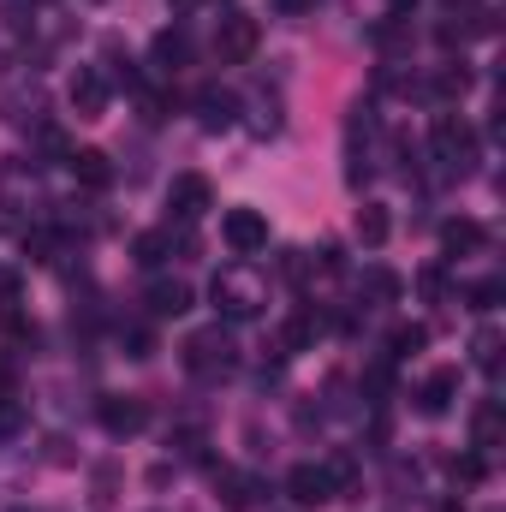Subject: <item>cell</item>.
Listing matches in <instances>:
<instances>
[{
    "label": "cell",
    "instance_id": "1",
    "mask_svg": "<svg viewBox=\"0 0 506 512\" xmlns=\"http://www.w3.org/2000/svg\"><path fill=\"white\" fill-rule=\"evenodd\" d=\"M209 298H215V310H221L227 322H256V316L268 310V280L256 274L245 256H239V262L215 268V280H209Z\"/></svg>",
    "mask_w": 506,
    "mask_h": 512
},
{
    "label": "cell",
    "instance_id": "2",
    "mask_svg": "<svg viewBox=\"0 0 506 512\" xmlns=\"http://www.w3.org/2000/svg\"><path fill=\"white\" fill-rule=\"evenodd\" d=\"M179 364H185L197 382H221V376L239 370V346H233V334H227L221 322H209V328H197V334L179 346Z\"/></svg>",
    "mask_w": 506,
    "mask_h": 512
},
{
    "label": "cell",
    "instance_id": "3",
    "mask_svg": "<svg viewBox=\"0 0 506 512\" xmlns=\"http://www.w3.org/2000/svg\"><path fill=\"white\" fill-rule=\"evenodd\" d=\"M429 149H435V161H441L453 179H465V173L477 167V131L465 126L459 114H435V126H429Z\"/></svg>",
    "mask_w": 506,
    "mask_h": 512
},
{
    "label": "cell",
    "instance_id": "4",
    "mask_svg": "<svg viewBox=\"0 0 506 512\" xmlns=\"http://www.w3.org/2000/svg\"><path fill=\"white\" fill-rule=\"evenodd\" d=\"M256 42H262V24H256L251 12H227V18L215 24V54H221V66H245L256 54Z\"/></svg>",
    "mask_w": 506,
    "mask_h": 512
},
{
    "label": "cell",
    "instance_id": "5",
    "mask_svg": "<svg viewBox=\"0 0 506 512\" xmlns=\"http://www.w3.org/2000/svg\"><path fill=\"white\" fill-rule=\"evenodd\" d=\"M221 239H227L233 256L268 251V215H256V209H227V215H221Z\"/></svg>",
    "mask_w": 506,
    "mask_h": 512
},
{
    "label": "cell",
    "instance_id": "6",
    "mask_svg": "<svg viewBox=\"0 0 506 512\" xmlns=\"http://www.w3.org/2000/svg\"><path fill=\"white\" fill-rule=\"evenodd\" d=\"M209 203H215V197H209V179H203V173H179V179L167 185V215H173L179 227L203 221V215H209Z\"/></svg>",
    "mask_w": 506,
    "mask_h": 512
},
{
    "label": "cell",
    "instance_id": "7",
    "mask_svg": "<svg viewBox=\"0 0 506 512\" xmlns=\"http://www.w3.org/2000/svg\"><path fill=\"white\" fill-rule=\"evenodd\" d=\"M66 102H72L78 120H102L108 114V78H102V66H78L72 84H66Z\"/></svg>",
    "mask_w": 506,
    "mask_h": 512
},
{
    "label": "cell",
    "instance_id": "8",
    "mask_svg": "<svg viewBox=\"0 0 506 512\" xmlns=\"http://www.w3.org/2000/svg\"><path fill=\"white\" fill-rule=\"evenodd\" d=\"M96 417H102V429H108L114 441H126V435H143V429H149V405L131 399V393H108V399L96 405Z\"/></svg>",
    "mask_w": 506,
    "mask_h": 512
},
{
    "label": "cell",
    "instance_id": "9",
    "mask_svg": "<svg viewBox=\"0 0 506 512\" xmlns=\"http://www.w3.org/2000/svg\"><path fill=\"white\" fill-rule=\"evenodd\" d=\"M197 126L203 131H233L239 126V96L233 90H221V84H209V90H197Z\"/></svg>",
    "mask_w": 506,
    "mask_h": 512
},
{
    "label": "cell",
    "instance_id": "10",
    "mask_svg": "<svg viewBox=\"0 0 506 512\" xmlns=\"http://www.w3.org/2000/svg\"><path fill=\"white\" fill-rule=\"evenodd\" d=\"M316 334H322V310H316V304H298V310L280 322V358L310 352V346H316Z\"/></svg>",
    "mask_w": 506,
    "mask_h": 512
},
{
    "label": "cell",
    "instance_id": "11",
    "mask_svg": "<svg viewBox=\"0 0 506 512\" xmlns=\"http://www.w3.org/2000/svg\"><path fill=\"white\" fill-rule=\"evenodd\" d=\"M411 399H417V411H423V417H447V411H453V399H459V370H429V376L417 382Z\"/></svg>",
    "mask_w": 506,
    "mask_h": 512
},
{
    "label": "cell",
    "instance_id": "12",
    "mask_svg": "<svg viewBox=\"0 0 506 512\" xmlns=\"http://www.w3.org/2000/svg\"><path fill=\"white\" fill-rule=\"evenodd\" d=\"M268 495V483L256 471H221V507L227 512H256Z\"/></svg>",
    "mask_w": 506,
    "mask_h": 512
},
{
    "label": "cell",
    "instance_id": "13",
    "mask_svg": "<svg viewBox=\"0 0 506 512\" xmlns=\"http://www.w3.org/2000/svg\"><path fill=\"white\" fill-rule=\"evenodd\" d=\"M322 477H328V501H358L364 495V471L352 453H328L322 459Z\"/></svg>",
    "mask_w": 506,
    "mask_h": 512
},
{
    "label": "cell",
    "instance_id": "14",
    "mask_svg": "<svg viewBox=\"0 0 506 512\" xmlns=\"http://www.w3.org/2000/svg\"><path fill=\"white\" fill-rule=\"evenodd\" d=\"M352 233H358V245H364V251H381V245H387V233H393L387 203L364 197V203H358V215H352Z\"/></svg>",
    "mask_w": 506,
    "mask_h": 512
},
{
    "label": "cell",
    "instance_id": "15",
    "mask_svg": "<svg viewBox=\"0 0 506 512\" xmlns=\"http://www.w3.org/2000/svg\"><path fill=\"white\" fill-rule=\"evenodd\" d=\"M286 501H292V507H322V501H328L322 465H292V471H286Z\"/></svg>",
    "mask_w": 506,
    "mask_h": 512
},
{
    "label": "cell",
    "instance_id": "16",
    "mask_svg": "<svg viewBox=\"0 0 506 512\" xmlns=\"http://www.w3.org/2000/svg\"><path fill=\"white\" fill-rule=\"evenodd\" d=\"M66 167H72V179H78L84 191H108V185H114V167H108L102 149H72Z\"/></svg>",
    "mask_w": 506,
    "mask_h": 512
},
{
    "label": "cell",
    "instance_id": "17",
    "mask_svg": "<svg viewBox=\"0 0 506 512\" xmlns=\"http://www.w3.org/2000/svg\"><path fill=\"white\" fill-rule=\"evenodd\" d=\"M483 245H489V233H483V221H471V215H459V221L441 227V251L447 256H477Z\"/></svg>",
    "mask_w": 506,
    "mask_h": 512
},
{
    "label": "cell",
    "instance_id": "18",
    "mask_svg": "<svg viewBox=\"0 0 506 512\" xmlns=\"http://www.w3.org/2000/svg\"><path fill=\"white\" fill-rule=\"evenodd\" d=\"M143 304H149V316H161V322H167V316H185V310H191V286H185V280H149V298H143Z\"/></svg>",
    "mask_w": 506,
    "mask_h": 512
},
{
    "label": "cell",
    "instance_id": "19",
    "mask_svg": "<svg viewBox=\"0 0 506 512\" xmlns=\"http://www.w3.org/2000/svg\"><path fill=\"white\" fill-rule=\"evenodd\" d=\"M471 447H477V453L501 447V399H495V393H489V399L471 411Z\"/></svg>",
    "mask_w": 506,
    "mask_h": 512
},
{
    "label": "cell",
    "instance_id": "20",
    "mask_svg": "<svg viewBox=\"0 0 506 512\" xmlns=\"http://www.w3.org/2000/svg\"><path fill=\"white\" fill-rule=\"evenodd\" d=\"M465 90H471V66H465V60L435 66V78H429V96H435V102H459Z\"/></svg>",
    "mask_w": 506,
    "mask_h": 512
},
{
    "label": "cell",
    "instance_id": "21",
    "mask_svg": "<svg viewBox=\"0 0 506 512\" xmlns=\"http://www.w3.org/2000/svg\"><path fill=\"white\" fill-rule=\"evenodd\" d=\"M173 245H179L173 227H155V233H137V239H131V256H137V268H161V262L173 256Z\"/></svg>",
    "mask_w": 506,
    "mask_h": 512
},
{
    "label": "cell",
    "instance_id": "22",
    "mask_svg": "<svg viewBox=\"0 0 506 512\" xmlns=\"http://www.w3.org/2000/svg\"><path fill=\"white\" fill-rule=\"evenodd\" d=\"M501 346H506V334L495 328V322H483V328L471 334V364L495 376V370H501Z\"/></svg>",
    "mask_w": 506,
    "mask_h": 512
},
{
    "label": "cell",
    "instance_id": "23",
    "mask_svg": "<svg viewBox=\"0 0 506 512\" xmlns=\"http://www.w3.org/2000/svg\"><path fill=\"white\" fill-rule=\"evenodd\" d=\"M185 54H191V42H185L179 30H161V36H155V66H161V72H179Z\"/></svg>",
    "mask_w": 506,
    "mask_h": 512
},
{
    "label": "cell",
    "instance_id": "24",
    "mask_svg": "<svg viewBox=\"0 0 506 512\" xmlns=\"http://www.w3.org/2000/svg\"><path fill=\"white\" fill-rule=\"evenodd\" d=\"M423 346H429V328H423V322H405V328H393L387 358H411V352H423Z\"/></svg>",
    "mask_w": 506,
    "mask_h": 512
},
{
    "label": "cell",
    "instance_id": "25",
    "mask_svg": "<svg viewBox=\"0 0 506 512\" xmlns=\"http://www.w3.org/2000/svg\"><path fill=\"white\" fill-rule=\"evenodd\" d=\"M364 286H370V298H381V304L399 298V274L393 268H364Z\"/></svg>",
    "mask_w": 506,
    "mask_h": 512
},
{
    "label": "cell",
    "instance_id": "26",
    "mask_svg": "<svg viewBox=\"0 0 506 512\" xmlns=\"http://www.w3.org/2000/svg\"><path fill=\"white\" fill-rule=\"evenodd\" d=\"M417 286H423V298H429V304H447V298H453V286H447V274H441V268H423V274H417Z\"/></svg>",
    "mask_w": 506,
    "mask_h": 512
},
{
    "label": "cell",
    "instance_id": "27",
    "mask_svg": "<svg viewBox=\"0 0 506 512\" xmlns=\"http://www.w3.org/2000/svg\"><path fill=\"white\" fill-rule=\"evenodd\" d=\"M453 477H459V483H483V477H489V459H483V453H459V459H453Z\"/></svg>",
    "mask_w": 506,
    "mask_h": 512
},
{
    "label": "cell",
    "instance_id": "28",
    "mask_svg": "<svg viewBox=\"0 0 506 512\" xmlns=\"http://www.w3.org/2000/svg\"><path fill=\"white\" fill-rule=\"evenodd\" d=\"M465 298H471V310H495V304L506 298V286H501V280H477Z\"/></svg>",
    "mask_w": 506,
    "mask_h": 512
},
{
    "label": "cell",
    "instance_id": "29",
    "mask_svg": "<svg viewBox=\"0 0 506 512\" xmlns=\"http://www.w3.org/2000/svg\"><path fill=\"white\" fill-rule=\"evenodd\" d=\"M126 346H131V358H155V334L149 328H126Z\"/></svg>",
    "mask_w": 506,
    "mask_h": 512
},
{
    "label": "cell",
    "instance_id": "30",
    "mask_svg": "<svg viewBox=\"0 0 506 512\" xmlns=\"http://www.w3.org/2000/svg\"><path fill=\"white\" fill-rule=\"evenodd\" d=\"M18 423H24V411L12 399H0V435H18Z\"/></svg>",
    "mask_w": 506,
    "mask_h": 512
},
{
    "label": "cell",
    "instance_id": "31",
    "mask_svg": "<svg viewBox=\"0 0 506 512\" xmlns=\"http://www.w3.org/2000/svg\"><path fill=\"white\" fill-rule=\"evenodd\" d=\"M274 6H280V12H292V18H298V12H310V6H316V0H274Z\"/></svg>",
    "mask_w": 506,
    "mask_h": 512
},
{
    "label": "cell",
    "instance_id": "32",
    "mask_svg": "<svg viewBox=\"0 0 506 512\" xmlns=\"http://www.w3.org/2000/svg\"><path fill=\"white\" fill-rule=\"evenodd\" d=\"M393 6H417V0H393Z\"/></svg>",
    "mask_w": 506,
    "mask_h": 512
},
{
    "label": "cell",
    "instance_id": "33",
    "mask_svg": "<svg viewBox=\"0 0 506 512\" xmlns=\"http://www.w3.org/2000/svg\"><path fill=\"white\" fill-rule=\"evenodd\" d=\"M447 6H471V0H447Z\"/></svg>",
    "mask_w": 506,
    "mask_h": 512
}]
</instances>
